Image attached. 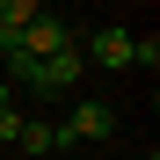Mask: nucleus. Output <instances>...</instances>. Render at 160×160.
<instances>
[{"mask_svg":"<svg viewBox=\"0 0 160 160\" xmlns=\"http://www.w3.org/2000/svg\"><path fill=\"white\" fill-rule=\"evenodd\" d=\"M22 58H58V51H73V22L66 15H51V8H37V22L22 29Z\"/></svg>","mask_w":160,"mask_h":160,"instance_id":"obj_2","label":"nucleus"},{"mask_svg":"<svg viewBox=\"0 0 160 160\" xmlns=\"http://www.w3.org/2000/svg\"><path fill=\"white\" fill-rule=\"evenodd\" d=\"M29 22H37V8H29V0H0V51H15Z\"/></svg>","mask_w":160,"mask_h":160,"instance_id":"obj_6","label":"nucleus"},{"mask_svg":"<svg viewBox=\"0 0 160 160\" xmlns=\"http://www.w3.org/2000/svg\"><path fill=\"white\" fill-rule=\"evenodd\" d=\"M117 131V109L109 102H73V117L58 124V146H102Z\"/></svg>","mask_w":160,"mask_h":160,"instance_id":"obj_1","label":"nucleus"},{"mask_svg":"<svg viewBox=\"0 0 160 160\" xmlns=\"http://www.w3.org/2000/svg\"><path fill=\"white\" fill-rule=\"evenodd\" d=\"M95 66H109V73H124L131 66V29H124V22H109V29H95Z\"/></svg>","mask_w":160,"mask_h":160,"instance_id":"obj_4","label":"nucleus"},{"mask_svg":"<svg viewBox=\"0 0 160 160\" xmlns=\"http://www.w3.org/2000/svg\"><path fill=\"white\" fill-rule=\"evenodd\" d=\"M80 73H88V51H80V44L58 51V58H37V95H66Z\"/></svg>","mask_w":160,"mask_h":160,"instance_id":"obj_3","label":"nucleus"},{"mask_svg":"<svg viewBox=\"0 0 160 160\" xmlns=\"http://www.w3.org/2000/svg\"><path fill=\"white\" fill-rule=\"evenodd\" d=\"M146 160H160V153H146Z\"/></svg>","mask_w":160,"mask_h":160,"instance_id":"obj_9","label":"nucleus"},{"mask_svg":"<svg viewBox=\"0 0 160 160\" xmlns=\"http://www.w3.org/2000/svg\"><path fill=\"white\" fill-rule=\"evenodd\" d=\"M29 160H51V153H66L58 146V124H37V117H22V138H15Z\"/></svg>","mask_w":160,"mask_h":160,"instance_id":"obj_5","label":"nucleus"},{"mask_svg":"<svg viewBox=\"0 0 160 160\" xmlns=\"http://www.w3.org/2000/svg\"><path fill=\"white\" fill-rule=\"evenodd\" d=\"M22 138V109H0V146H15Z\"/></svg>","mask_w":160,"mask_h":160,"instance_id":"obj_8","label":"nucleus"},{"mask_svg":"<svg viewBox=\"0 0 160 160\" xmlns=\"http://www.w3.org/2000/svg\"><path fill=\"white\" fill-rule=\"evenodd\" d=\"M131 66H146V73L160 66V37H153V29H146V37H131Z\"/></svg>","mask_w":160,"mask_h":160,"instance_id":"obj_7","label":"nucleus"}]
</instances>
